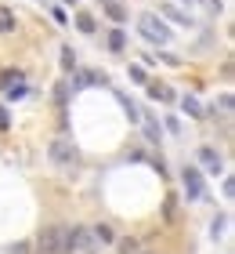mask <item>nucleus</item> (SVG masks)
Here are the masks:
<instances>
[{
    "label": "nucleus",
    "instance_id": "nucleus-21",
    "mask_svg": "<svg viewBox=\"0 0 235 254\" xmlns=\"http://www.w3.org/2000/svg\"><path fill=\"white\" fill-rule=\"evenodd\" d=\"M131 80H134V84H148V76H145L141 65H131Z\"/></svg>",
    "mask_w": 235,
    "mask_h": 254
},
{
    "label": "nucleus",
    "instance_id": "nucleus-29",
    "mask_svg": "<svg viewBox=\"0 0 235 254\" xmlns=\"http://www.w3.org/2000/svg\"><path fill=\"white\" fill-rule=\"evenodd\" d=\"M134 254H159V251H145V247H138V251H134Z\"/></svg>",
    "mask_w": 235,
    "mask_h": 254
},
{
    "label": "nucleus",
    "instance_id": "nucleus-8",
    "mask_svg": "<svg viewBox=\"0 0 235 254\" xmlns=\"http://www.w3.org/2000/svg\"><path fill=\"white\" fill-rule=\"evenodd\" d=\"M105 15H109L112 22H127V7L120 4V0H105Z\"/></svg>",
    "mask_w": 235,
    "mask_h": 254
},
{
    "label": "nucleus",
    "instance_id": "nucleus-28",
    "mask_svg": "<svg viewBox=\"0 0 235 254\" xmlns=\"http://www.w3.org/2000/svg\"><path fill=\"white\" fill-rule=\"evenodd\" d=\"M7 254H29V244H11Z\"/></svg>",
    "mask_w": 235,
    "mask_h": 254
},
{
    "label": "nucleus",
    "instance_id": "nucleus-16",
    "mask_svg": "<svg viewBox=\"0 0 235 254\" xmlns=\"http://www.w3.org/2000/svg\"><path fill=\"white\" fill-rule=\"evenodd\" d=\"M18 80H22V73H18V69H4V73H0V87H11V84H18Z\"/></svg>",
    "mask_w": 235,
    "mask_h": 254
},
{
    "label": "nucleus",
    "instance_id": "nucleus-13",
    "mask_svg": "<svg viewBox=\"0 0 235 254\" xmlns=\"http://www.w3.org/2000/svg\"><path fill=\"white\" fill-rule=\"evenodd\" d=\"M58 62H62L65 73H73V69H76V55H73V48H62V51H58Z\"/></svg>",
    "mask_w": 235,
    "mask_h": 254
},
{
    "label": "nucleus",
    "instance_id": "nucleus-15",
    "mask_svg": "<svg viewBox=\"0 0 235 254\" xmlns=\"http://www.w3.org/2000/svg\"><path fill=\"white\" fill-rule=\"evenodd\" d=\"M159 11H163V15H170L174 22H178V26H188V22H192V18H188V15H181V11H178V7H174V4H163Z\"/></svg>",
    "mask_w": 235,
    "mask_h": 254
},
{
    "label": "nucleus",
    "instance_id": "nucleus-3",
    "mask_svg": "<svg viewBox=\"0 0 235 254\" xmlns=\"http://www.w3.org/2000/svg\"><path fill=\"white\" fill-rule=\"evenodd\" d=\"M65 236H69V229L47 225V229H40V236H37V251L40 254H65Z\"/></svg>",
    "mask_w": 235,
    "mask_h": 254
},
{
    "label": "nucleus",
    "instance_id": "nucleus-24",
    "mask_svg": "<svg viewBox=\"0 0 235 254\" xmlns=\"http://www.w3.org/2000/svg\"><path fill=\"white\" fill-rule=\"evenodd\" d=\"M203 7H206V15H221V0H203Z\"/></svg>",
    "mask_w": 235,
    "mask_h": 254
},
{
    "label": "nucleus",
    "instance_id": "nucleus-23",
    "mask_svg": "<svg viewBox=\"0 0 235 254\" xmlns=\"http://www.w3.org/2000/svg\"><path fill=\"white\" fill-rule=\"evenodd\" d=\"M138 251V240H120V254H134Z\"/></svg>",
    "mask_w": 235,
    "mask_h": 254
},
{
    "label": "nucleus",
    "instance_id": "nucleus-11",
    "mask_svg": "<svg viewBox=\"0 0 235 254\" xmlns=\"http://www.w3.org/2000/svg\"><path fill=\"white\" fill-rule=\"evenodd\" d=\"M76 29L80 33H94V29H98V22H94L91 11H80V15H76Z\"/></svg>",
    "mask_w": 235,
    "mask_h": 254
},
{
    "label": "nucleus",
    "instance_id": "nucleus-20",
    "mask_svg": "<svg viewBox=\"0 0 235 254\" xmlns=\"http://www.w3.org/2000/svg\"><path fill=\"white\" fill-rule=\"evenodd\" d=\"M225 222H228V218H225V214H217V222L210 225V236H214V240H217L221 233H225Z\"/></svg>",
    "mask_w": 235,
    "mask_h": 254
},
{
    "label": "nucleus",
    "instance_id": "nucleus-2",
    "mask_svg": "<svg viewBox=\"0 0 235 254\" xmlns=\"http://www.w3.org/2000/svg\"><path fill=\"white\" fill-rule=\"evenodd\" d=\"M98 247H101V244L94 240L91 229H84V225L69 229V236H65V254H94Z\"/></svg>",
    "mask_w": 235,
    "mask_h": 254
},
{
    "label": "nucleus",
    "instance_id": "nucleus-17",
    "mask_svg": "<svg viewBox=\"0 0 235 254\" xmlns=\"http://www.w3.org/2000/svg\"><path fill=\"white\" fill-rule=\"evenodd\" d=\"M91 233H94V240H98V244H112V229H109V225H94Z\"/></svg>",
    "mask_w": 235,
    "mask_h": 254
},
{
    "label": "nucleus",
    "instance_id": "nucleus-18",
    "mask_svg": "<svg viewBox=\"0 0 235 254\" xmlns=\"http://www.w3.org/2000/svg\"><path fill=\"white\" fill-rule=\"evenodd\" d=\"M163 214H167V222H178V200L167 196V203H163Z\"/></svg>",
    "mask_w": 235,
    "mask_h": 254
},
{
    "label": "nucleus",
    "instance_id": "nucleus-6",
    "mask_svg": "<svg viewBox=\"0 0 235 254\" xmlns=\"http://www.w3.org/2000/svg\"><path fill=\"white\" fill-rule=\"evenodd\" d=\"M195 160L203 164V171H210V175H221V171H225V164H221V156H217V149H210V145L199 149Z\"/></svg>",
    "mask_w": 235,
    "mask_h": 254
},
{
    "label": "nucleus",
    "instance_id": "nucleus-4",
    "mask_svg": "<svg viewBox=\"0 0 235 254\" xmlns=\"http://www.w3.org/2000/svg\"><path fill=\"white\" fill-rule=\"evenodd\" d=\"M47 160H51L54 167H73L76 164V145L69 142V138H54V142L47 145Z\"/></svg>",
    "mask_w": 235,
    "mask_h": 254
},
{
    "label": "nucleus",
    "instance_id": "nucleus-22",
    "mask_svg": "<svg viewBox=\"0 0 235 254\" xmlns=\"http://www.w3.org/2000/svg\"><path fill=\"white\" fill-rule=\"evenodd\" d=\"M54 98H58V106H65V98H69V84H58V87H54Z\"/></svg>",
    "mask_w": 235,
    "mask_h": 254
},
{
    "label": "nucleus",
    "instance_id": "nucleus-1",
    "mask_svg": "<svg viewBox=\"0 0 235 254\" xmlns=\"http://www.w3.org/2000/svg\"><path fill=\"white\" fill-rule=\"evenodd\" d=\"M138 33H141V37H145L148 44H156V48H159V44L167 48V44L174 40V37H170V29L163 26L156 15H138Z\"/></svg>",
    "mask_w": 235,
    "mask_h": 254
},
{
    "label": "nucleus",
    "instance_id": "nucleus-7",
    "mask_svg": "<svg viewBox=\"0 0 235 254\" xmlns=\"http://www.w3.org/2000/svg\"><path fill=\"white\" fill-rule=\"evenodd\" d=\"M98 84H105V76H98L94 69H84V73H76V80H73V91H84V87H98Z\"/></svg>",
    "mask_w": 235,
    "mask_h": 254
},
{
    "label": "nucleus",
    "instance_id": "nucleus-10",
    "mask_svg": "<svg viewBox=\"0 0 235 254\" xmlns=\"http://www.w3.org/2000/svg\"><path fill=\"white\" fill-rule=\"evenodd\" d=\"M181 113H188V117H203L199 98H195V95H185V98H181Z\"/></svg>",
    "mask_w": 235,
    "mask_h": 254
},
{
    "label": "nucleus",
    "instance_id": "nucleus-27",
    "mask_svg": "<svg viewBox=\"0 0 235 254\" xmlns=\"http://www.w3.org/2000/svg\"><path fill=\"white\" fill-rule=\"evenodd\" d=\"M7 127H11V117H7V109L0 106V131H7Z\"/></svg>",
    "mask_w": 235,
    "mask_h": 254
},
{
    "label": "nucleus",
    "instance_id": "nucleus-19",
    "mask_svg": "<svg viewBox=\"0 0 235 254\" xmlns=\"http://www.w3.org/2000/svg\"><path fill=\"white\" fill-rule=\"evenodd\" d=\"M145 134H148V142H159V124L152 120V117L145 120Z\"/></svg>",
    "mask_w": 235,
    "mask_h": 254
},
{
    "label": "nucleus",
    "instance_id": "nucleus-14",
    "mask_svg": "<svg viewBox=\"0 0 235 254\" xmlns=\"http://www.w3.org/2000/svg\"><path fill=\"white\" fill-rule=\"evenodd\" d=\"M127 48V33L123 29H112L109 33V51H123Z\"/></svg>",
    "mask_w": 235,
    "mask_h": 254
},
{
    "label": "nucleus",
    "instance_id": "nucleus-5",
    "mask_svg": "<svg viewBox=\"0 0 235 254\" xmlns=\"http://www.w3.org/2000/svg\"><path fill=\"white\" fill-rule=\"evenodd\" d=\"M185 192L188 200H203V175H199V167H185Z\"/></svg>",
    "mask_w": 235,
    "mask_h": 254
},
{
    "label": "nucleus",
    "instance_id": "nucleus-26",
    "mask_svg": "<svg viewBox=\"0 0 235 254\" xmlns=\"http://www.w3.org/2000/svg\"><path fill=\"white\" fill-rule=\"evenodd\" d=\"M51 18L58 22V26H65V22H69V18H65V11H62V7H54V11H51Z\"/></svg>",
    "mask_w": 235,
    "mask_h": 254
},
{
    "label": "nucleus",
    "instance_id": "nucleus-25",
    "mask_svg": "<svg viewBox=\"0 0 235 254\" xmlns=\"http://www.w3.org/2000/svg\"><path fill=\"white\" fill-rule=\"evenodd\" d=\"M217 106H221V113H232V95H221Z\"/></svg>",
    "mask_w": 235,
    "mask_h": 254
},
{
    "label": "nucleus",
    "instance_id": "nucleus-9",
    "mask_svg": "<svg viewBox=\"0 0 235 254\" xmlns=\"http://www.w3.org/2000/svg\"><path fill=\"white\" fill-rule=\"evenodd\" d=\"M148 98H156V102H174V91L167 84H148Z\"/></svg>",
    "mask_w": 235,
    "mask_h": 254
},
{
    "label": "nucleus",
    "instance_id": "nucleus-12",
    "mask_svg": "<svg viewBox=\"0 0 235 254\" xmlns=\"http://www.w3.org/2000/svg\"><path fill=\"white\" fill-rule=\"evenodd\" d=\"M18 26V18H15V11H7V7H0V33H15Z\"/></svg>",
    "mask_w": 235,
    "mask_h": 254
}]
</instances>
